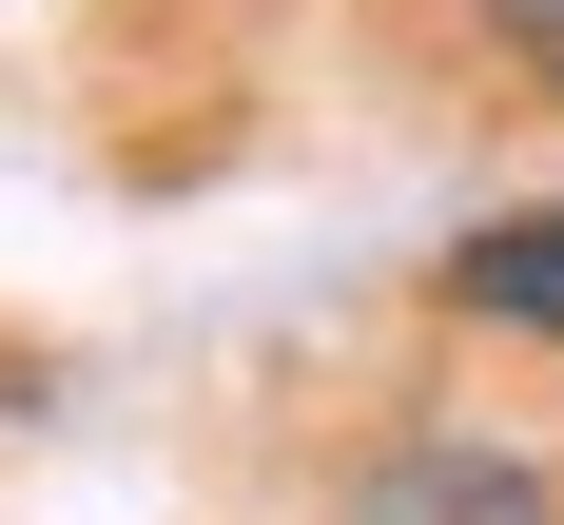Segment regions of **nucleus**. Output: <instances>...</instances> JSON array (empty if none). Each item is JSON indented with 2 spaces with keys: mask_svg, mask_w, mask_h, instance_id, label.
<instances>
[{
  "mask_svg": "<svg viewBox=\"0 0 564 525\" xmlns=\"http://www.w3.org/2000/svg\"><path fill=\"white\" fill-rule=\"evenodd\" d=\"M332 525H545V467H525V448H467V428H409V448L350 467Z\"/></svg>",
  "mask_w": 564,
  "mask_h": 525,
  "instance_id": "f257e3e1",
  "label": "nucleus"
},
{
  "mask_svg": "<svg viewBox=\"0 0 564 525\" xmlns=\"http://www.w3.org/2000/svg\"><path fill=\"white\" fill-rule=\"evenodd\" d=\"M448 311L564 350V215H467V233H448Z\"/></svg>",
  "mask_w": 564,
  "mask_h": 525,
  "instance_id": "f03ea898",
  "label": "nucleus"
},
{
  "mask_svg": "<svg viewBox=\"0 0 564 525\" xmlns=\"http://www.w3.org/2000/svg\"><path fill=\"white\" fill-rule=\"evenodd\" d=\"M467 20H487V40H507L525 78H545V98H564V0H467Z\"/></svg>",
  "mask_w": 564,
  "mask_h": 525,
  "instance_id": "7ed1b4c3",
  "label": "nucleus"
}]
</instances>
